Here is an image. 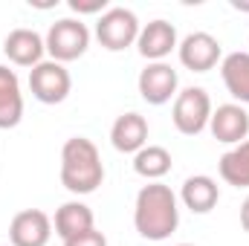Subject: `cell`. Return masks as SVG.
I'll return each instance as SVG.
<instances>
[{"label":"cell","mask_w":249,"mask_h":246,"mask_svg":"<svg viewBox=\"0 0 249 246\" xmlns=\"http://www.w3.org/2000/svg\"><path fill=\"white\" fill-rule=\"evenodd\" d=\"M53 226H55V235L61 241H70V238H75V235H81L87 229H96V217H93V209L87 203L70 200V203L58 206Z\"/></svg>","instance_id":"2e32d148"},{"label":"cell","mask_w":249,"mask_h":246,"mask_svg":"<svg viewBox=\"0 0 249 246\" xmlns=\"http://www.w3.org/2000/svg\"><path fill=\"white\" fill-rule=\"evenodd\" d=\"M105 183V165L99 148L87 136H70L61 148V185L75 194H93Z\"/></svg>","instance_id":"7a4b0ae2"},{"label":"cell","mask_w":249,"mask_h":246,"mask_svg":"<svg viewBox=\"0 0 249 246\" xmlns=\"http://www.w3.org/2000/svg\"><path fill=\"white\" fill-rule=\"evenodd\" d=\"M212 99L203 87H186L177 93L174 107H171V122L183 136H197L209 127L212 119Z\"/></svg>","instance_id":"5b68a950"},{"label":"cell","mask_w":249,"mask_h":246,"mask_svg":"<svg viewBox=\"0 0 249 246\" xmlns=\"http://www.w3.org/2000/svg\"><path fill=\"white\" fill-rule=\"evenodd\" d=\"M220 78L235 99V105H249V53H229L220 61Z\"/></svg>","instance_id":"e0dca14e"},{"label":"cell","mask_w":249,"mask_h":246,"mask_svg":"<svg viewBox=\"0 0 249 246\" xmlns=\"http://www.w3.org/2000/svg\"><path fill=\"white\" fill-rule=\"evenodd\" d=\"M180 64L191 72H209L223 61V47L212 32H191L177 47Z\"/></svg>","instance_id":"52a82bcc"},{"label":"cell","mask_w":249,"mask_h":246,"mask_svg":"<svg viewBox=\"0 0 249 246\" xmlns=\"http://www.w3.org/2000/svg\"><path fill=\"white\" fill-rule=\"evenodd\" d=\"M217 171H220L223 183L235 185V188H249V139L220 157Z\"/></svg>","instance_id":"d6986e66"},{"label":"cell","mask_w":249,"mask_h":246,"mask_svg":"<svg viewBox=\"0 0 249 246\" xmlns=\"http://www.w3.org/2000/svg\"><path fill=\"white\" fill-rule=\"evenodd\" d=\"M177 246H194V244H177Z\"/></svg>","instance_id":"603a6c76"},{"label":"cell","mask_w":249,"mask_h":246,"mask_svg":"<svg viewBox=\"0 0 249 246\" xmlns=\"http://www.w3.org/2000/svg\"><path fill=\"white\" fill-rule=\"evenodd\" d=\"M133 226L145 241H168L180 226V200L165 183H148L139 188L133 203Z\"/></svg>","instance_id":"6da1fadb"},{"label":"cell","mask_w":249,"mask_h":246,"mask_svg":"<svg viewBox=\"0 0 249 246\" xmlns=\"http://www.w3.org/2000/svg\"><path fill=\"white\" fill-rule=\"evenodd\" d=\"M23 119V93L15 70L0 64V130H12Z\"/></svg>","instance_id":"4fadbf2b"},{"label":"cell","mask_w":249,"mask_h":246,"mask_svg":"<svg viewBox=\"0 0 249 246\" xmlns=\"http://www.w3.org/2000/svg\"><path fill=\"white\" fill-rule=\"evenodd\" d=\"M136 87H139V96L160 107V105H168L171 99H177V87H180V78H177V70L165 61L148 64L139 78H136Z\"/></svg>","instance_id":"ba28073f"},{"label":"cell","mask_w":249,"mask_h":246,"mask_svg":"<svg viewBox=\"0 0 249 246\" xmlns=\"http://www.w3.org/2000/svg\"><path fill=\"white\" fill-rule=\"evenodd\" d=\"M241 226H244V232H249V197L241 206Z\"/></svg>","instance_id":"7402d4cb"},{"label":"cell","mask_w":249,"mask_h":246,"mask_svg":"<svg viewBox=\"0 0 249 246\" xmlns=\"http://www.w3.org/2000/svg\"><path fill=\"white\" fill-rule=\"evenodd\" d=\"M70 9L78 12V15H105V12H107V0H93V3L70 0Z\"/></svg>","instance_id":"44dd1931"},{"label":"cell","mask_w":249,"mask_h":246,"mask_svg":"<svg viewBox=\"0 0 249 246\" xmlns=\"http://www.w3.org/2000/svg\"><path fill=\"white\" fill-rule=\"evenodd\" d=\"M209 130H212V136L217 139V142H223V145H241V142H247L249 136V113L244 105H235V102H229V105H217L214 110H212V119H209Z\"/></svg>","instance_id":"8fae6325"},{"label":"cell","mask_w":249,"mask_h":246,"mask_svg":"<svg viewBox=\"0 0 249 246\" xmlns=\"http://www.w3.org/2000/svg\"><path fill=\"white\" fill-rule=\"evenodd\" d=\"M64 246H107V238H105V232H99V229H87V232H81V235L64 241Z\"/></svg>","instance_id":"ffe728a7"},{"label":"cell","mask_w":249,"mask_h":246,"mask_svg":"<svg viewBox=\"0 0 249 246\" xmlns=\"http://www.w3.org/2000/svg\"><path fill=\"white\" fill-rule=\"evenodd\" d=\"M3 53L6 58L15 64V67H38L44 61V53H47V44L44 38L35 32V29H12L3 41Z\"/></svg>","instance_id":"7c38bea8"},{"label":"cell","mask_w":249,"mask_h":246,"mask_svg":"<svg viewBox=\"0 0 249 246\" xmlns=\"http://www.w3.org/2000/svg\"><path fill=\"white\" fill-rule=\"evenodd\" d=\"M110 145L119 154H139L148 145V119L139 113H122L110 127Z\"/></svg>","instance_id":"5bb4252c"},{"label":"cell","mask_w":249,"mask_h":246,"mask_svg":"<svg viewBox=\"0 0 249 246\" xmlns=\"http://www.w3.org/2000/svg\"><path fill=\"white\" fill-rule=\"evenodd\" d=\"M29 90L41 105H61L72 90V75L58 61H41L29 70Z\"/></svg>","instance_id":"8992f818"},{"label":"cell","mask_w":249,"mask_h":246,"mask_svg":"<svg viewBox=\"0 0 249 246\" xmlns=\"http://www.w3.org/2000/svg\"><path fill=\"white\" fill-rule=\"evenodd\" d=\"M44 44H47L50 61L58 64L78 61L90 47V29H87V23H81V18L78 20L75 18H61L47 29Z\"/></svg>","instance_id":"3957f363"},{"label":"cell","mask_w":249,"mask_h":246,"mask_svg":"<svg viewBox=\"0 0 249 246\" xmlns=\"http://www.w3.org/2000/svg\"><path fill=\"white\" fill-rule=\"evenodd\" d=\"M177 47H180L177 29H174V23H168V20H162V18H157V20H151V23H145V26L139 29L136 50H139V55L148 64L165 61Z\"/></svg>","instance_id":"9c48e42d"},{"label":"cell","mask_w":249,"mask_h":246,"mask_svg":"<svg viewBox=\"0 0 249 246\" xmlns=\"http://www.w3.org/2000/svg\"><path fill=\"white\" fill-rule=\"evenodd\" d=\"M177 200L194 214H209L217 206V200H220V185L214 183L209 174H194V177H188L183 183Z\"/></svg>","instance_id":"9a60e30c"},{"label":"cell","mask_w":249,"mask_h":246,"mask_svg":"<svg viewBox=\"0 0 249 246\" xmlns=\"http://www.w3.org/2000/svg\"><path fill=\"white\" fill-rule=\"evenodd\" d=\"M53 238V217L41 209H23L9 223L12 246H47Z\"/></svg>","instance_id":"30bf717a"},{"label":"cell","mask_w":249,"mask_h":246,"mask_svg":"<svg viewBox=\"0 0 249 246\" xmlns=\"http://www.w3.org/2000/svg\"><path fill=\"white\" fill-rule=\"evenodd\" d=\"M139 29H142L139 18L124 6H110L96 20V38L107 53H122L127 47H133L139 38Z\"/></svg>","instance_id":"277c9868"},{"label":"cell","mask_w":249,"mask_h":246,"mask_svg":"<svg viewBox=\"0 0 249 246\" xmlns=\"http://www.w3.org/2000/svg\"><path fill=\"white\" fill-rule=\"evenodd\" d=\"M171 154L162 145H145L139 154H133V171L139 177H145L148 183H160L168 171H171Z\"/></svg>","instance_id":"ac0fdd59"}]
</instances>
